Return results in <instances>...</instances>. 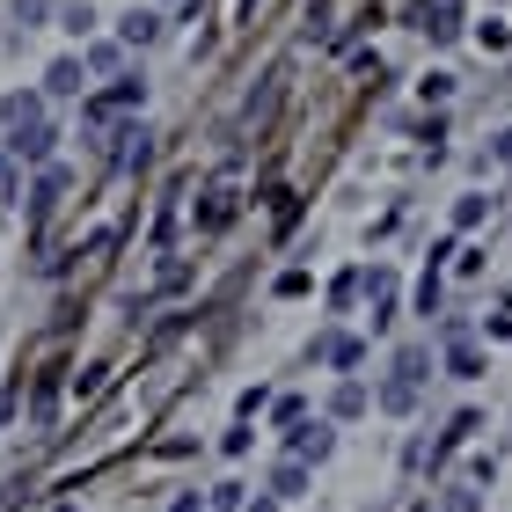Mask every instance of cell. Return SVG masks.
Segmentation results:
<instances>
[{
  "mask_svg": "<svg viewBox=\"0 0 512 512\" xmlns=\"http://www.w3.org/2000/svg\"><path fill=\"white\" fill-rule=\"evenodd\" d=\"M315 359L330 366V374H352V366L366 359V337H352V330H322V337H315Z\"/></svg>",
  "mask_w": 512,
  "mask_h": 512,
  "instance_id": "2",
  "label": "cell"
},
{
  "mask_svg": "<svg viewBox=\"0 0 512 512\" xmlns=\"http://www.w3.org/2000/svg\"><path fill=\"white\" fill-rule=\"evenodd\" d=\"M81 66H88V81H96V74H118V66H125V44H118V37H110V44H88Z\"/></svg>",
  "mask_w": 512,
  "mask_h": 512,
  "instance_id": "12",
  "label": "cell"
},
{
  "mask_svg": "<svg viewBox=\"0 0 512 512\" xmlns=\"http://www.w3.org/2000/svg\"><path fill=\"white\" fill-rule=\"evenodd\" d=\"M447 374H454V381H476V374H483V352H476L461 330H447Z\"/></svg>",
  "mask_w": 512,
  "mask_h": 512,
  "instance_id": "7",
  "label": "cell"
},
{
  "mask_svg": "<svg viewBox=\"0 0 512 512\" xmlns=\"http://www.w3.org/2000/svg\"><path fill=\"white\" fill-rule=\"evenodd\" d=\"M417 315H439V271H425V286H417Z\"/></svg>",
  "mask_w": 512,
  "mask_h": 512,
  "instance_id": "20",
  "label": "cell"
},
{
  "mask_svg": "<svg viewBox=\"0 0 512 512\" xmlns=\"http://www.w3.org/2000/svg\"><path fill=\"white\" fill-rule=\"evenodd\" d=\"M0 118H8L15 132H22V125H44V88H15V96L0 103Z\"/></svg>",
  "mask_w": 512,
  "mask_h": 512,
  "instance_id": "6",
  "label": "cell"
},
{
  "mask_svg": "<svg viewBox=\"0 0 512 512\" xmlns=\"http://www.w3.org/2000/svg\"><path fill=\"white\" fill-rule=\"evenodd\" d=\"M425 366H432V344H403V352H395V374H403V381H417V388L432 381Z\"/></svg>",
  "mask_w": 512,
  "mask_h": 512,
  "instance_id": "14",
  "label": "cell"
},
{
  "mask_svg": "<svg viewBox=\"0 0 512 512\" xmlns=\"http://www.w3.org/2000/svg\"><path fill=\"white\" fill-rule=\"evenodd\" d=\"M0 176H8V161H0Z\"/></svg>",
  "mask_w": 512,
  "mask_h": 512,
  "instance_id": "24",
  "label": "cell"
},
{
  "mask_svg": "<svg viewBox=\"0 0 512 512\" xmlns=\"http://www.w3.org/2000/svg\"><path fill=\"white\" fill-rule=\"evenodd\" d=\"M483 213H491V198H483V191H469V198L454 205V227H483Z\"/></svg>",
  "mask_w": 512,
  "mask_h": 512,
  "instance_id": "18",
  "label": "cell"
},
{
  "mask_svg": "<svg viewBox=\"0 0 512 512\" xmlns=\"http://www.w3.org/2000/svg\"><path fill=\"white\" fill-rule=\"evenodd\" d=\"M374 403H381L388 417H410V410H417V381H403V374L381 381V388H374Z\"/></svg>",
  "mask_w": 512,
  "mask_h": 512,
  "instance_id": "10",
  "label": "cell"
},
{
  "mask_svg": "<svg viewBox=\"0 0 512 512\" xmlns=\"http://www.w3.org/2000/svg\"><path fill=\"white\" fill-rule=\"evenodd\" d=\"M249 512H278V498H256V505H249Z\"/></svg>",
  "mask_w": 512,
  "mask_h": 512,
  "instance_id": "23",
  "label": "cell"
},
{
  "mask_svg": "<svg viewBox=\"0 0 512 512\" xmlns=\"http://www.w3.org/2000/svg\"><path fill=\"white\" fill-rule=\"evenodd\" d=\"M81 88H88L81 59H52V66H44V96H81Z\"/></svg>",
  "mask_w": 512,
  "mask_h": 512,
  "instance_id": "5",
  "label": "cell"
},
{
  "mask_svg": "<svg viewBox=\"0 0 512 512\" xmlns=\"http://www.w3.org/2000/svg\"><path fill=\"white\" fill-rule=\"evenodd\" d=\"M439 512H483V483H447V491H439Z\"/></svg>",
  "mask_w": 512,
  "mask_h": 512,
  "instance_id": "16",
  "label": "cell"
},
{
  "mask_svg": "<svg viewBox=\"0 0 512 512\" xmlns=\"http://www.w3.org/2000/svg\"><path fill=\"white\" fill-rule=\"evenodd\" d=\"M286 447H293V461H308V469H315V461H330L337 432H330V425H308V417H300V425L286 432Z\"/></svg>",
  "mask_w": 512,
  "mask_h": 512,
  "instance_id": "3",
  "label": "cell"
},
{
  "mask_svg": "<svg viewBox=\"0 0 512 512\" xmlns=\"http://www.w3.org/2000/svg\"><path fill=\"white\" fill-rule=\"evenodd\" d=\"M44 15H52V0H15V22H22V30H37Z\"/></svg>",
  "mask_w": 512,
  "mask_h": 512,
  "instance_id": "19",
  "label": "cell"
},
{
  "mask_svg": "<svg viewBox=\"0 0 512 512\" xmlns=\"http://www.w3.org/2000/svg\"><path fill=\"white\" fill-rule=\"evenodd\" d=\"M417 30H425L432 44H447L461 30V8H454V0H425V8H417Z\"/></svg>",
  "mask_w": 512,
  "mask_h": 512,
  "instance_id": "4",
  "label": "cell"
},
{
  "mask_svg": "<svg viewBox=\"0 0 512 512\" xmlns=\"http://www.w3.org/2000/svg\"><path fill=\"white\" fill-rule=\"evenodd\" d=\"M359 286H366V278H352V271H344L337 286H330V300H337V308H352V300H359Z\"/></svg>",
  "mask_w": 512,
  "mask_h": 512,
  "instance_id": "21",
  "label": "cell"
},
{
  "mask_svg": "<svg viewBox=\"0 0 512 512\" xmlns=\"http://www.w3.org/2000/svg\"><path fill=\"white\" fill-rule=\"evenodd\" d=\"M59 30L88 44V37H96V8H88V0H66V8H59Z\"/></svg>",
  "mask_w": 512,
  "mask_h": 512,
  "instance_id": "13",
  "label": "cell"
},
{
  "mask_svg": "<svg viewBox=\"0 0 512 512\" xmlns=\"http://www.w3.org/2000/svg\"><path fill=\"white\" fill-rule=\"evenodd\" d=\"M483 161H512V125H505V132L491 139V154H483Z\"/></svg>",
  "mask_w": 512,
  "mask_h": 512,
  "instance_id": "22",
  "label": "cell"
},
{
  "mask_svg": "<svg viewBox=\"0 0 512 512\" xmlns=\"http://www.w3.org/2000/svg\"><path fill=\"white\" fill-rule=\"evenodd\" d=\"M271 498L286 505V498H308V461H278L271 469Z\"/></svg>",
  "mask_w": 512,
  "mask_h": 512,
  "instance_id": "9",
  "label": "cell"
},
{
  "mask_svg": "<svg viewBox=\"0 0 512 512\" xmlns=\"http://www.w3.org/2000/svg\"><path fill=\"white\" fill-rule=\"evenodd\" d=\"M103 103H110V110H139V103H147V81H139V74H125V81L110 88Z\"/></svg>",
  "mask_w": 512,
  "mask_h": 512,
  "instance_id": "17",
  "label": "cell"
},
{
  "mask_svg": "<svg viewBox=\"0 0 512 512\" xmlns=\"http://www.w3.org/2000/svg\"><path fill=\"white\" fill-rule=\"evenodd\" d=\"M366 403H374V395H366L359 381H337V395H330V417H366Z\"/></svg>",
  "mask_w": 512,
  "mask_h": 512,
  "instance_id": "15",
  "label": "cell"
},
{
  "mask_svg": "<svg viewBox=\"0 0 512 512\" xmlns=\"http://www.w3.org/2000/svg\"><path fill=\"white\" fill-rule=\"evenodd\" d=\"M66 512H74V505H66Z\"/></svg>",
  "mask_w": 512,
  "mask_h": 512,
  "instance_id": "25",
  "label": "cell"
},
{
  "mask_svg": "<svg viewBox=\"0 0 512 512\" xmlns=\"http://www.w3.org/2000/svg\"><path fill=\"white\" fill-rule=\"evenodd\" d=\"M118 139H125V147H118V169H147V161H154V132H147V125H125Z\"/></svg>",
  "mask_w": 512,
  "mask_h": 512,
  "instance_id": "8",
  "label": "cell"
},
{
  "mask_svg": "<svg viewBox=\"0 0 512 512\" xmlns=\"http://www.w3.org/2000/svg\"><path fill=\"white\" fill-rule=\"evenodd\" d=\"M52 147H59L52 125H22V132H15V154H22V161H52Z\"/></svg>",
  "mask_w": 512,
  "mask_h": 512,
  "instance_id": "11",
  "label": "cell"
},
{
  "mask_svg": "<svg viewBox=\"0 0 512 512\" xmlns=\"http://www.w3.org/2000/svg\"><path fill=\"white\" fill-rule=\"evenodd\" d=\"M161 30H169V15H161V8H125V15H118V44H125V52L161 44Z\"/></svg>",
  "mask_w": 512,
  "mask_h": 512,
  "instance_id": "1",
  "label": "cell"
}]
</instances>
